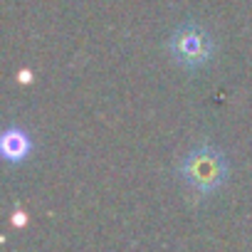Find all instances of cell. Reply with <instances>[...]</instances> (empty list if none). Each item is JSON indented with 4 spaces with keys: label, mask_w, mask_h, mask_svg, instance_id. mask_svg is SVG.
Returning a JSON list of instances; mask_svg holds the SVG:
<instances>
[{
    "label": "cell",
    "mask_w": 252,
    "mask_h": 252,
    "mask_svg": "<svg viewBox=\"0 0 252 252\" xmlns=\"http://www.w3.org/2000/svg\"><path fill=\"white\" fill-rule=\"evenodd\" d=\"M183 173H186V181H188L195 190H200V193L213 190V188L220 183V178H222V168H218L215 156H203V154L188 158Z\"/></svg>",
    "instance_id": "obj_2"
},
{
    "label": "cell",
    "mask_w": 252,
    "mask_h": 252,
    "mask_svg": "<svg viewBox=\"0 0 252 252\" xmlns=\"http://www.w3.org/2000/svg\"><path fill=\"white\" fill-rule=\"evenodd\" d=\"M210 40L203 30L198 28H183L176 40H173V55L183 62V64H200L210 57Z\"/></svg>",
    "instance_id": "obj_1"
}]
</instances>
